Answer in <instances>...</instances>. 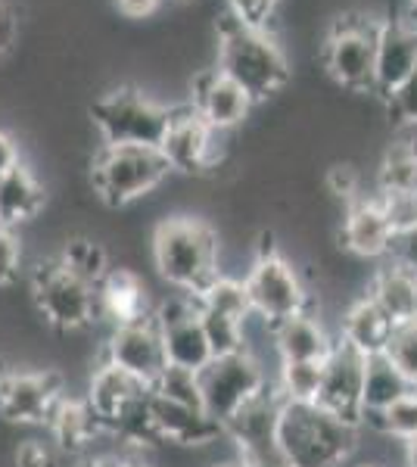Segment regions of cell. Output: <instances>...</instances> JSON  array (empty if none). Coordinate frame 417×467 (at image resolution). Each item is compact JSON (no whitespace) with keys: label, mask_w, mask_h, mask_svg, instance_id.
<instances>
[{"label":"cell","mask_w":417,"mask_h":467,"mask_svg":"<svg viewBox=\"0 0 417 467\" xmlns=\"http://www.w3.org/2000/svg\"><path fill=\"white\" fill-rule=\"evenodd\" d=\"M32 296L44 321L59 330H81L97 318V287L72 275L59 255L35 268Z\"/></svg>","instance_id":"obj_7"},{"label":"cell","mask_w":417,"mask_h":467,"mask_svg":"<svg viewBox=\"0 0 417 467\" xmlns=\"http://www.w3.org/2000/svg\"><path fill=\"white\" fill-rule=\"evenodd\" d=\"M16 162H22V160H19V147H16V140H13L6 131H0V178H4L6 171H10Z\"/></svg>","instance_id":"obj_42"},{"label":"cell","mask_w":417,"mask_h":467,"mask_svg":"<svg viewBox=\"0 0 417 467\" xmlns=\"http://www.w3.org/2000/svg\"><path fill=\"white\" fill-rule=\"evenodd\" d=\"M240 467H293L287 462L284 449L280 442L275 446H262V449H249V451H240Z\"/></svg>","instance_id":"obj_40"},{"label":"cell","mask_w":417,"mask_h":467,"mask_svg":"<svg viewBox=\"0 0 417 467\" xmlns=\"http://www.w3.org/2000/svg\"><path fill=\"white\" fill-rule=\"evenodd\" d=\"M265 383V371L259 361L246 352H234V356L212 358L200 371V389H203V409H206L215 420L231 418L234 411L253 396H259Z\"/></svg>","instance_id":"obj_9"},{"label":"cell","mask_w":417,"mask_h":467,"mask_svg":"<svg viewBox=\"0 0 417 467\" xmlns=\"http://www.w3.org/2000/svg\"><path fill=\"white\" fill-rule=\"evenodd\" d=\"M361 467H374V464H361Z\"/></svg>","instance_id":"obj_49"},{"label":"cell","mask_w":417,"mask_h":467,"mask_svg":"<svg viewBox=\"0 0 417 467\" xmlns=\"http://www.w3.org/2000/svg\"><path fill=\"white\" fill-rule=\"evenodd\" d=\"M392 234H396V228H392L381 197H359L346 206L339 240H343V250L352 255H359V259H386Z\"/></svg>","instance_id":"obj_17"},{"label":"cell","mask_w":417,"mask_h":467,"mask_svg":"<svg viewBox=\"0 0 417 467\" xmlns=\"http://www.w3.org/2000/svg\"><path fill=\"white\" fill-rule=\"evenodd\" d=\"M392 327H396V321L365 293L346 308L343 321H339V343H346L349 349H355L365 358L381 356V352H386Z\"/></svg>","instance_id":"obj_22"},{"label":"cell","mask_w":417,"mask_h":467,"mask_svg":"<svg viewBox=\"0 0 417 467\" xmlns=\"http://www.w3.org/2000/svg\"><path fill=\"white\" fill-rule=\"evenodd\" d=\"M153 321H156L159 334H162L169 365L187 368V371L200 374L203 368L215 358L206 340V330H203V321H200V299L187 296V293L165 299V303L156 306Z\"/></svg>","instance_id":"obj_10"},{"label":"cell","mask_w":417,"mask_h":467,"mask_svg":"<svg viewBox=\"0 0 417 467\" xmlns=\"http://www.w3.org/2000/svg\"><path fill=\"white\" fill-rule=\"evenodd\" d=\"M172 109L156 103L141 88H109L90 103V119L103 147H159Z\"/></svg>","instance_id":"obj_5"},{"label":"cell","mask_w":417,"mask_h":467,"mask_svg":"<svg viewBox=\"0 0 417 467\" xmlns=\"http://www.w3.org/2000/svg\"><path fill=\"white\" fill-rule=\"evenodd\" d=\"M417 69V28L405 19H383L377 35L374 97L386 103Z\"/></svg>","instance_id":"obj_16"},{"label":"cell","mask_w":417,"mask_h":467,"mask_svg":"<svg viewBox=\"0 0 417 467\" xmlns=\"http://www.w3.org/2000/svg\"><path fill=\"white\" fill-rule=\"evenodd\" d=\"M218 467H234V464H218Z\"/></svg>","instance_id":"obj_48"},{"label":"cell","mask_w":417,"mask_h":467,"mask_svg":"<svg viewBox=\"0 0 417 467\" xmlns=\"http://www.w3.org/2000/svg\"><path fill=\"white\" fill-rule=\"evenodd\" d=\"M119 6V13L128 19H147L162 6V0H112Z\"/></svg>","instance_id":"obj_41"},{"label":"cell","mask_w":417,"mask_h":467,"mask_svg":"<svg viewBox=\"0 0 417 467\" xmlns=\"http://www.w3.org/2000/svg\"><path fill=\"white\" fill-rule=\"evenodd\" d=\"M153 303L150 290L134 271L112 268L97 287V318H106L116 327H131V324L153 321Z\"/></svg>","instance_id":"obj_19"},{"label":"cell","mask_w":417,"mask_h":467,"mask_svg":"<svg viewBox=\"0 0 417 467\" xmlns=\"http://www.w3.org/2000/svg\"><path fill=\"white\" fill-rule=\"evenodd\" d=\"M383 19L365 10H346L330 22L321 44L324 72L352 94H374L377 35Z\"/></svg>","instance_id":"obj_4"},{"label":"cell","mask_w":417,"mask_h":467,"mask_svg":"<svg viewBox=\"0 0 417 467\" xmlns=\"http://www.w3.org/2000/svg\"><path fill=\"white\" fill-rule=\"evenodd\" d=\"M412 383L405 380V374L383 356H370L365 368V420L377 418L390 409L392 402H399L401 396L412 393Z\"/></svg>","instance_id":"obj_26"},{"label":"cell","mask_w":417,"mask_h":467,"mask_svg":"<svg viewBox=\"0 0 417 467\" xmlns=\"http://www.w3.org/2000/svg\"><path fill=\"white\" fill-rule=\"evenodd\" d=\"M63 399V380L53 371L0 374V418L13 424H50Z\"/></svg>","instance_id":"obj_13"},{"label":"cell","mask_w":417,"mask_h":467,"mask_svg":"<svg viewBox=\"0 0 417 467\" xmlns=\"http://www.w3.org/2000/svg\"><path fill=\"white\" fill-rule=\"evenodd\" d=\"M280 405H284V399L277 396V389L265 387L259 396H253L249 402H244L231 418L224 420V436H231L237 451L275 446Z\"/></svg>","instance_id":"obj_21"},{"label":"cell","mask_w":417,"mask_h":467,"mask_svg":"<svg viewBox=\"0 0 417 467\" xmlns=\"http://www.w3.org/2000/svg\"><path fill=\"white\" fill-rule=\"evenodd\" d=\"M374 427H381L386 436H396V440H412L417 436V389H412L408 396H401L399 402H392L383 414H377Z\"/></svg>","instance_id":"obj_34"},{"label":"cell","mask_w":417,"mask_h":467,"mask_svg":"<svg viewBox=\"0 0 417 467\" xmlns=\"http://www.w3.org/2000/svg\"><path fill=\"white\" fill-rule=\"evenodd\" d=\"M153 393L169 399V402L178 405H193V409H203V389H200V374L187 371V368H174L169 365L153 383Z\"/></svg>","instance_id":"obj_32"},{"label":"cell","mask_w":417,"mask_h":467,"mask_svg":"<svg viewBox=\"0 0 417 467\" xmlns=\"http://www.w3.org/2000/svg\"><path fill=\"white\" fill-rule=\"evenodd\" d=\"M106 361H112L116 368H122V371L134 374L138 380L153 387L159 374L169 368L162 334H159L156 321H143V324H131V327L112 330L109 343H106Z\"/></svg>","instance_id":"obj_15"},{"label":"cell","mask_w":417,"mask_h":467,"mask_svg":"<svg viewBox=\"0 0 417 467\" xmlns=\"http://www.w3.org/2000/svg\"><path fill=\"white\" fill-rule=\"evenodd\" d=\"M224 131H215L203 122V116L191 103L174 107L169 116V128L165 138L159 144V153L165 156L172 171H184V175H203V171L215 169L222 160V147H215V140Z\"/></svg>","instance_id":"obj_12"},{"label":"cell","mask_w":417,"mask_h":467,"mask_svg":"<svg viewBox=\"0 0 417 467\" xmlns=\"http://www.w3.org/2000/svg\"><path fill=\"white\" fill-rule=\"evenodd\" d=\"M16 467H59V455L44 440H22L16 449Z\"/></svg>","instance_id":"obj_38"},{"label":"cell","mask_w":417,"mask_h":467,"mask_svg":"<svg viewBox=\"0 0 417 467\" xmlns=\"http://www.w3.org/2000/svg\"><path fill=\"white\" fill-rule=\"evenodd\" d=\"M277 442L293 467H343L359 446V427H349L318 405L284 402Z\"/></svg>","instance_id":"obj_3"},{"label":"cell","mask_w":417,"mask_h":467,"mask_svg":"<svg viewBox=\"0 0 417 467\" xmlns=\"http://www.w3.org/2000/svg\"><path fill=\"white\" fill-rule=\"evenodd\" d=\"M218 246V231L196 215H169L153 231V262L159 275L193 299H200L222 277Z\"/></svg>","instance_id":"obj_2"},{"label":"cell","mask_w":417,"mask_h":467,"mask_svg":"<svg viewBox=\"0 0 417 467\" xmlns=\"http://www.w3.org/2000/svg\"><path fill=\"white\" fill-rule=\"evenodd\" d=\"M19 41V10L10 0H0V57H6Z\"/></svg>","instance_id":"obj_39"},{"label":"cell","mask_w":417,"mask_h":467,"mask_svg":"<svg viewBox=\"0 0 417 467\" xmlns=\"http://www.w3.org/2000/svg\"><path fill=\"white\" fill-rule=\"evenodd\" d=\"M383 356L390 358L392 365L405 374V380L417 389V318L392 327V337H390V343H386Z\"/></svg>","instance_id":"obj_33"},{"label":"cell","mask_w":417,"mask_h":467,"mask_svg":"<svg viewBox=\"0 0 417 467\" xmlns=\"http://www.w3.org/2000/svg\"><path fill=\"white\" fill-rule=\"evenodd\" d=\"M203 308H212V312H222L227 318H237L244 321L253 315V303H249V293H246V281H234V277H218L212 287L200 296Z\"/></svg>","instance_id":"obj_31"},{"label":"cell","mask_w":417,"mask_h":467,"mask_svg":"<svg viewBox=\"0 0 417 467\" xmlns=\"http://www.w3.org/2000/svg\"><path fill=\"white\" fill-rule=\"evenodd\" d=\"M215 69H222L227 78L237 81L255 103L268 100V97H275L287 88V81L293 75L290 59H287L284 47L271 32L249 28L231 10H224L215 19Z\"/></svg>","instance_id":"obj_1"},{"label":"cell","mask_w":417,"mask_h":467,"mask_svg":"<svg viewBox=\"0 0 417 467\" xmlns=\"http://www.w3.org/2000/svg\"><path fill=\"white\" fill-rule=\"evenodd\" d=\"M200 321L203 330H206V340L212 346V356L222 358V356H234V352H246V334L244 321L237 318H227L222 312H212V308L200 306Z\"/></svg>","instance_id":"obj_30"},{"label":"cell","mask_w":417,"mask_h":467,"mask_svg":"<svg viewBox=\"0 0 417 467\" xmlns=\"http://www.w3.org/2000/svg\"><path fill=\"white\" fill-rule=\"evenodd\" d=\"M44 209V184L35 178V171L26 162H16L4 178H0V224L32 222Z\"/></svg>","instance_id":"obj_24"},{"label":"cell","mask_w":417,"mask_h":467,"mask_svg":"<svg viewBox=\"0 0 417 467\" xmlns=\"http://www.w3.org/2000/svg\"><path fill=\"white\" fill-rule=\"evenodd\" d=\"M405 446V467H417V436L401 442Z\"/></svg>","instance_id":"obj_43"},{"label":"cell","mask_w":417,"mask_h":467,"mask_svg":"<svg viewBox=\"0 0 417 467\" xmlns=\"http://www.w3.org/2000/svg\"><path fill=\"white\" fill-rule=\"evenodd\" d=\"M172 175L159 147H100L90 181L106 206L125 209L156 191Z\"/></svg>","instance_id":"obj_6"},{"label":"cell","mask_w":417,"mask_h":467,"mask_svg":"<svg viewBox=\"0 0 417 467\" xmlns=\"http://www.w3.org/2000/svg\"><path fill=\"white\" fill-rule=\"evenodd\" d=\"M280 361H324L333 352L330 334L312 312L293 315L271 327Z\"/></svg>","instance_id":"obj_23"},{"label":"cell","mask_w":417,"mask_h":467,"mask_svg":"<svg viewBox=\"0 0 417 467\" xmlns=\"http://www.w3.org/2000/svg\"><path fill=\"white\" fill-rule=\"evenodd\" d=\"M50 433L57 440V446L63 451H81L88 442H94V436L103 431L100 418L94 414L88 402H72V399H63L59 409L53 411L50 418Z\"/></svg>","instance_id":"obj_27"},{"label":"cell","mask_w":417,"mask_h":467,"mask_svg":"<svg viewBox=\"0 0 417 467\" xmlns=\"http://www.w3.org/2000/svg\"><path fill=\"white\" fill-rule=\"evenodd\" d=\"M324 378V361H280L277 371V396L284 402H318V389Z\"/></svg>","instance_id":"obj_28"},{"label":"cell","mask_w":417,"mask_h":467,"mask_svg":"<svg viewBox=\"0 0 417 467\" xmlns=\"http://www.w3.org/2000/svg\"><path fill=\"white\" fill-rule=\"evenodd\" d=\"M386 109H390V119L399 125L417 128V69L412 72V78L401 85L396 94L386 100Z\"/></svg>","instance_id":"obj_35"},{"label":"cell","mask_w":417,"mask_h":467,"mask_svg":"<svg viewBox=\"0 0 417 467\" xmlns=\"http://www.w3.org/2000/svg\"><path fill=\"white\" fill-rule=\"evenodd\" d=\"M0 374H4V368H0Z\"/></svg>","instance_id":"obj_50"},{"label":"cell","mask_w":417,"mask_h":467,"mask_svg":"<svg viewBox=\"0 0 417 467\" xmlns=\"http://www.w3.org/2000/svg\"><path fill=\"white\" fill-rule=\"evenodd\" d=\"M246 293L253 303V315H259L275 327V324L293 318V315L308 312V290L284 255H262L253 262L246 275Z\"/></svg>","instance_id":"obj_8"},{"label":"cell","mask_w":417,"mask_h":467,"mask_svg":"<svg viewBox=\"0 0 417 467\" xmlns=\"http://www.w3.org/2000/svg\"><path fill=\"white\" fill-rule=\"evenodd\" d=\"M119 467H150V464H143V462H122Z\"/></svg>","instance_id":"obj_45"},{"label":"cell","mask_w":417,"mask_h":467,"mask_svg":"<svg viewBox=\"0 0 417 467\" xmlns=\"http://www.w3.org/2000/svg\"><path fill=\"white\" fill-rule=\"evenodd\" d=\"M368 296L396 324L417 318V275H412V271L386 262V265L370 277Z\"/></svg>","instance_id":"obj_25"},{"label":"cell","mask_w":417,"mask_h":467,"mask_svg":"<svg viewBox=\"0 0 417 467\" xmlns=\"http://www.w3.org/2000/svg\"><path fill=\"white\" fill-rule=\"evenodd\" d=\"M386 262L417 275V224H414V228H401V231L392 234V244H390V253H386Z\"/></svg>","instance_id":"obj_37"},{"label":"cell","mask_w":417,"mask_h":467,"mask_svg":"<svg viewBox=\"0 0 417 467\" xmlns=\"http://www.w3.org/2000/svg\"><path fill=\"white\" fill-rule=\"evenodd\" d=\"M119 464H122L119 458H88V462L78 467H119Z\"/></svg>","instance_id":"obj_44"},{"label":"cell","mask_w":417,"mask_h":467,"mask_svg":"<svg viewBox=\"0 0 417 467\" xmlns=\"http://www.w3.org/2000/svg\"><path fill=\"white\" fill-rule=\"evenodd\" d=\"M150 418L159 442H178V446H209L224 436V424L215 420L206 409L178 405L169 399L150 393Z\"/></svg>","instance_id":"obj_18"},{"label":"cell","mask_w":417,"mask_h":467,"mask_svg":"<svg viewBox=\"0 0 417 467\" xmlns=\"http://www.w3.org/2000/svg\"><path fill=\"white\" fill-rule=\"evenodd\" d=\"M59 262H63L72 275H78L85 284H90V287H100L103 277L112 271L109 255H106L103 246L90 237H72L69 244L63 246V253H59Z\"/></svg>","instance_id":"obj_29"},{"label":"cell","mask_w":417,"mask_h":467,"mask_svg":"<svg viewBox=\"0 0 417 467\" xmlns=\"http://www.w3.org/2000/svg\"><path fill=\"white\" fill-rule=\"evenodd\" d=\"M174 4H187V0H174Z\"/></svg>","instance_id":"obj_47"},{"label":"cell","mask_w":417,"mask_h":467,"mask_svg":"<svg viewBox=\"0 0 417 467\" xmlns=\"http://www.w3.org/2000/svg\"><path fill=\"white\" fill-rule=\"evenodd\" d=\"M191 107L200 112L203 122L215 131H234L249 119L255 100L246 94L237 81H231L222 69H196L191 85Z\"/></svg>","instance_id":"obj_14"},{"label":"cell","mask_w":417,"mask_h":467,"mask_svg":"<svg viewBox=\"0 0 417 467\" xmlns=\"http://www.w3.org/2000/svg\"><path fill=\"white\" fill-rule=\"evenodd\" d=\"M365 356L349 349L346 343L333 346V352L324 358V378L315 402L318 409H324L349 427L365 424Z\"/></svg>","instance_id":"obj_11"},{"label":"cell","mask_w":417,"mask_h":467,"mask_svg":"<svg viewBox=\"0 0 417 467\" xmlns=\"http://www.w3.org/2000/svg\"><path fill=\"white\" fill-rule=\"evenodd\" d=\"M22 265V244L16 237V228L0 224V287L16 281Z\"/></svg>","instance_id":"obj_36"},{"label":"cell","mask_w":417,"mask_h":467,"mask_svg":"<svg viewBox=\"0 0 417 467\" xmlns=\"http://www.w3.org/2000/svg\"><path fill=\"white\" fill-rule=\"evenodd\" d=\"M265 4H271V6H275V10H277V4H280V0H265Z\"/></svg>","instance_id":"obj_46"},{"label":"cell","mask_w":417,"mask_h":467,"mask_svg":"<svg viewBox=\"0 0 417 467\" xmlns=\"http://www.w3.org/2000/svg\"><path fill=\"white\" fill-rule=\"evenodd\" d=\"M150 389H153L150 383L138 380L134 374H128L122 368L112 365V361L103 358V365L97 368L94 378H90L88 405L94 409L97 418H100L103 431H112V424H116L131 405L147 399Z\"/></svg>","instance_id":"obj_20"}]
</instances>
